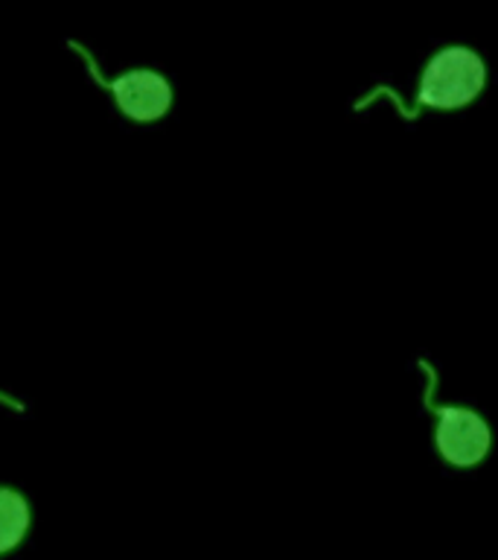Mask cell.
I'll return each mask as SVG.
<instances>
[{
    "label": "cell",
    "instance_id": "obj_1",
    "mask_svg": "<svg viewBox=\"0 0 498 560\" xmlns=\"http://www.w3.org/2000/svg\"><path fill=\"white\" fill-rule=\"evenodd\" d=\"M484 85H487V65L478 52L472 47H463V44H449L426 61L414 108L402 114L414 120L423 108L458 112V108L475 103Z\"/></svg>",
    "mask_w": 498,
    "mask_h": 560
},
{
    "label": "cell",
    "instance_id": "obj_2",
    "mask_svg": "<svg viewBox=\"0 0 498 560\" xmlns=\"http://www.w3.org/2000/svg\"><path fill=\"white\" fill-rule=\"evenodd\" d=\"M73 50L82 52V59L87 61V73L111 94L114 105L120 108L122 117H129L131 122H155L169 114V108H173V85H169V79L164 73H157L152 68H131L117 79H105L82 44H73Z\"/></svg>",
    "mask_w": 498,
    "mask_h": 560
},
{
    "label": "cell",
    "instance_id": "obj_3",
    "mask_svg": "<svg viewBox=\"0 0 498 560\" xmlns=\"http://www.w3.org/2000/svg\"><path fill=\"white\" fill-rule=\"evenodd\" d=\"M435 415V446L440 458L454 470H472L484 464L493 446V432L484 415L470 406H437L426 400Z\"/></svg>",
    "mask_w": 498,
    "mask_h": 560
},
{
    "label": "cell",
    "instance_id": "obj_4",
    "mask_svg": "<svg viewBox=\"0 0 498 560\" xmlns=\"http://www.w3.org/2000/svg\"><path fill=\"white\" fill-rule=\"evenodd\" d=\"M33 525V505L17 488L0 485V558L26 540Z\"/></svg>",
    "mask_w": 498,
    "mask_h": 560
},
{
    "label": "cell",
    "instance_id": "obj_5",
    "mask_svg": "<svg viewBox=\"0 0 498 560\" xmlns=\"http://www.w3.org/2000/svg\"><path fill=\"white\" fill-rule=\"evenodd\" d=\"M0 402H7V406H12V409H17V411L24 409L21 402H15V400H12V397H9V394H3V392H0Z\"/></svg>",
    "mask_w": 498,
    "mask_h": 560
}]
</instances>
